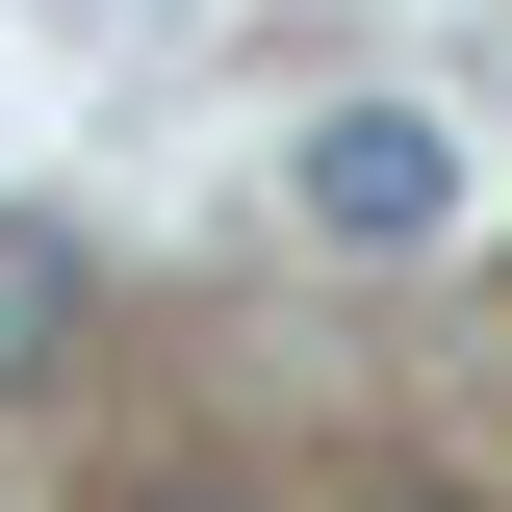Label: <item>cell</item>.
Masks as SVG:
<instances>
[{
	"instance_id": "1",
	"label": "cell",
	"mask_w": 512,
	"mask_h": 512,
	"mask_svg": "<svg viewBox=\"0 0 512 512\" xmlns=\"http://www.w3.org/2000/svg\"><path fill=\"white\" fill-rule=\"evenodd\" d=\"M308 231H333V256H436V231H461V128H436V103H333V128H308Z\"/></svg>"
},
{
	"instance_id": "2",
	"label": "cell",
	"mask_w": 512,
	"mask_h": 512,
	"mask_svg": "<svg viewBox=\"0 0 512 512\" xmlns=\"http://www.w3.org/2000/svg\"><path fill=\"white\" fill-rule=\"evenodd\" d=\"M52 359H77V231L0 205V384H52Z\"/></svg>"
},
{
	"instance_id": "3",
	"label": "cell",
	"mask_w": 512,
	"mask_h": 512,
	"mask_svg": "<svg viewBox=\"0 0 512 512\" xmlns=\"http://www.w3.org/2000/svg\"><path fill=\"white\" fill-rule=\"evenodd\" d=\"M128 512H256V487H128Z\"/></svg>"
},
{
	"instance_id": "4",
	"label": "cell",
	"mask_w": 512,
	"mask_h": 512,
	"mask_svg": "<svg viewBox=\"0 0 512 512\" xmlns=\"http://www.w3.org/2000/svg\"><path fill=\"white\" fill-rule=\"evenodd\" d=\"M359 512H461V487H359Z\"/></svg>"
}]
</instances>
